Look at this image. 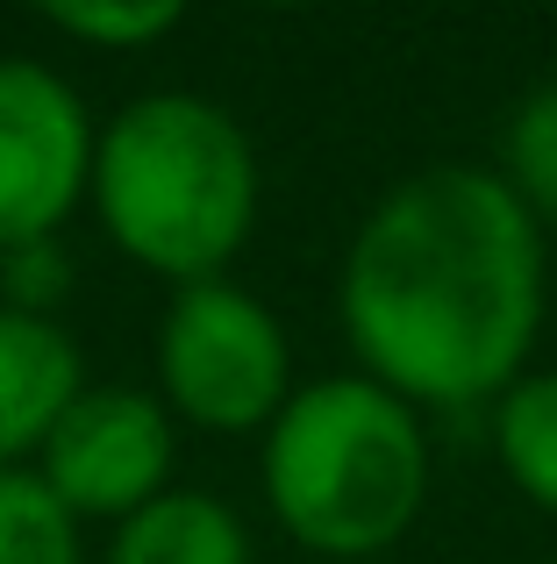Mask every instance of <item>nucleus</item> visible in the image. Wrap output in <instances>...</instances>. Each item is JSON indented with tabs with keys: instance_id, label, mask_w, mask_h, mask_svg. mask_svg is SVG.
Here are the masks:
<instances>
[{
	"instance_id": "ddd939ff",
	"label": "nucleus",
	"mask_w": 557,
	"mask_h": 564,
	"mask_svg": "<svg viewBox=\"0 0 557 564\" xmlns=\"http://www.w3.org/2000/svg\"><path fill=\"white\" fill-rule=\"evenodd\" d=\"M0 272H8V301L0 307H22V315H51V301L65 293V279H72V258H65V243H22V250H8L0 258Z\"/></svg>"
},
{
	"instance_id": "f03ea898",
	"label": "nucleus",
	"mask_w": 557,
	"mask_h": 564,
	"mask_svg": "<svg viewBox=\"0 0 557 564\" xmlns=\"http://www.w3.org/2000/svg\"><path fill=\"white\" fill-rule=\"evenodd\" d=\"M94 207L114 250L172 286L222 279L258 229V151L208 94H143L94 143Z\"/></svg>"
},
{
	"instance_id": "20e7f679",
	"label": "nucleus",
	"mask_w": 557,
	"mask_h": 564,
	"mask_svg": "<svg viewBox=\"0 0 557 564\" xmlns=\"http://www.w3.org/2000/svg\"><path fill=\"white\" fill-rule=\"evenodd\" d=\"M157 386H165V408L200 429H222V436L272 429L293 400L286 329L258 293L229 279L179 286L157 322Z\"/></svg>"
},
{
	"instance_id": "39448f33",
	"label": "nucleus",
	"mask_w": 557,
	"mask_h": 564,
	"mask_svg": "<svg viewBox=\"0 0 557 564\" xmlns=\"http://www.w3.org/2000/svg\"><path fill=\"white\" fill-rule=\"evenodd\" d=\"M94 115L51 65L0 57V258L51 243L94 186Z\"/></svg>"
},
{
	"instance_id": "0eeeda50",
	"label": "nucleus",
	"mask_w": 557,
	"mask_h": 564,
	"mask_svg": "<svg viewBox=\"0 0 557 564\" xmlns=\"http://www.w3.org/2000/svg\"><path fill=\"white\" fill-rule=\"evenodd\" d=\"M86 393L79 344L51 315L0 307V471H22V457H43L51 429Z\"/></svg>"
},
{
	"instance_id": "1a4fd4ad",
	"label": "nucleus",
	"mask_w": 557,
	"mask_h": 564,
	"mask_svg": "<svg viewBox=\"0 0 557 564\" xmlns=\"http://www.w3.org/2000/svg\"><path fill=\"white\" fill-rule=\"evenodd\" d=\"M501 465L544 514H557V372H529L493 400Z\"/></svg>"
},
{
	"instance_id": "f257e3e1",
	"label": "nucleus",
	"mask_w": 557,
	"mask_h": 564,
	"mask_svg": "<svg viewBox=\"0 0 557 564\" xmlns=\"http://www.w3.org/2000/svg\"><path fill=\"white\" fill-rule=\"evenodd\" d=\"M544 329V221L493 165H422L358 221L343 336L407 408L501 400Z\"/></svg>"
},
{
	"instance_id": "9d476101",
	"label": "nucleus",
	"mask_w": 557,
	"mask_h": 564,
	"mask_svg": "<svg viewBox=\"0 0 557 564\" xmlns=\"http://www.w3.org/2000/svg\"><path fill=\"white\" fill-rule=\"evenodd\" d=\"M0 564H79V514L29 465L0 471Z\"/></svg>"
},
{
	"instance_id": "7ed1b4c3",
	"label": "nucleus",
	"mask_w": 557,
	"mask_h": 564,
	"mask_svg": "<svg viewBox=\"0 0 557 564\" xmlns=\"http://www.w3.org/2000/svg\"><path fill=\"white\" fill-rule=\"evenodd\" d=\"M265 500L301 551L379 557L429 500L422 408L379 379H315L265 429Z\"/></svg>"
},
{
	"instance_id": "423d86ee",
	"label": "nucleus",
	"mask_w": 557,
	"mask_h": 564,
	"mask_svg": "<svg viewBox=\"0 0 557 564\" xmlns=\"http://www.w3.org/2000/svg\"><path fill=\"white\" fill-rule=\"evenodd\" d=\"M172 408L143 386H86L65 408V422L51 429L36 457V479L65 500L72 514H100V522H129L136 508H151L157 494H172Z\"/></svg>"
},
{
	"instance_id": "9b49d317",
	"label": "nucleus",
	"mask_w": 557,
	"mask_h": 564,
	"mask_svg": "<svg viewBox=\"0 0 557 564\" xmlns=\"http://www.w3.org/2000/svg\"><path fill=\"white\" fill-rule=\"evenodd\" d=\"M501 180L536 221H557V79L522 94L501 129Z\"/></svg>"
},
{
	"instance_id": "f8f14e48",
	"label": "nucleus",
	"mask_w": 557,
	"mask_h": 564,
	"mask_svg": "<svg viewBox=\"0 0 557 564\" xmlns=\"http://www.w3.org/2000/svg\"><path fill=\"white\" fill-rule=\"evenodd\" d=\"M43 22L100 51H143L179 29V8L172 0H43Z\"/></svg>"
},
{
	"instance_id": "6e6552de",
	"label": "nucleus",
	"mask_w": 557,
	"mask_h": 564,
	"mask_svg": "<svg viewBox=\"0 0 557 564\" xmlns=\"http://www.w3.org/2000/svg\"><path fill=\"white\" fill-rule=\"evenodd\" d=\"M108 564H251V529L215 494H157L129 522H114Z\"/></svg>"
}]
</instances>
